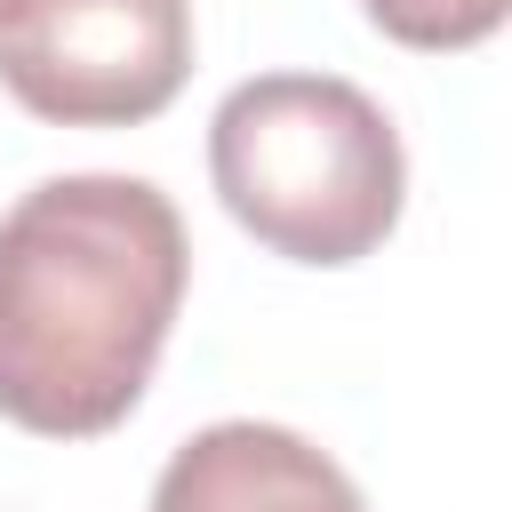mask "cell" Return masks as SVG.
I'll return each instance as SVG.
<instances>
[{
  "label": "cell",
  "instance_id": "cell-3",
  "mask_svg": "<svg viewBox=\"0 0 512 512\" xmlns=\"http://www.w3.org/2000/svg\"><path fill=\"white\" fill-rule=\"evenodd\" d=\"M192 80V0H0V88L56 128H136Z\"/></svg>",
  "mask_w": 512,
  "mask_h": 512
},
{
  "label": "cell",
  "instance_id": "cell-5",
  "mask_svg": "<svg viewBox=\"0 0 512 512\" xmlns=\"http://www.w3.org/2000/svg\"><path fill=\"white\" fill-rule=\"evenodd\" d=\"M512 0H360V16L400 40V48H424V56H448V48H480L496 24H504Z\"/></svg>",
  "mask_w": 512,
  "mask_h": 512
},
{
  "label": "cell",
  "instance_id": "cell-4",
  "mask_svg": "<svg viewBox=\"0 0 512 512\" xmlns=\"http://www.w3.org/2000/svg\"><path fill=\"white\" fill-rule=\"evenodd\" d=\"M152 512H368V496L304 432L232 416V424L192 432L160 464Z\"/></svg>",
  "mask_w": 512,
  "mask_h": 512
},
{
  "label": "cell",
  "instance_id": "cell-1",
  "mask_svg": "<svg viewBox=\"0 0 512 512\" xmlns=\"http://www.w3.org/2000/svg\"><path fill=\"white\" fill-rule=\"evenodd\" d=\"M184 216L144 176H48L0 216V416L96 440L144 400L184 312Z\"/></svg>",
  "mask_w": 512,
  "mask_h": 512
},
{
  "label": "cell",
  "instance_id": "cell-2",
  "mask_svg": "<svg viewBox=\"0 0 512 512\" xmlns=\"http://www.w3.org/2000/svg\"><path fill=\"white\" fill-rule=\"evenodd\" d=\"M224 216L288 264H360L392 240L408 152L392 112L336 72H256L208 120Z\"/></svg>",
  "mask_w": 512,
  "mask_h": 512
}]
</instances>
